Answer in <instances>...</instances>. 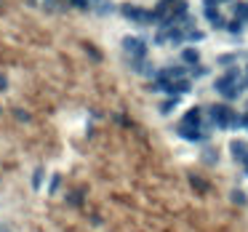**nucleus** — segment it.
<instances>
[{
  "mask_svg": "<svg viewBox=\"0 0 248 232\" xmlns=\"http://www.w3.org/2000/svg\"><path fill=\"white\" fill-rule=\"evenodd\" d=\"M123 51L131 54L134 59H144V40L139 38H123Z\"/></svg>",
  "mask_w": 248,
  "mask_h": 232,
  "instance_id": "f257e3e1",
  "label": "nucleus"
},
{
  "mask_svg": "<svg viewBox=\"0 0 248 232\" xmlns=\"http://www.w3.org/2000/svg\"><path fill=\"white\" fill-rule=\"evenodd\" d=\"M230 150H232V155H235L237 160H246V157H248V144H246V141H240V139L232 141Z\"/></svg>",
  "mask_w": 248,
  "mask_h": 232,
  "instance_id": "f03ea898",
  "label": "nucleus"
},
{
  "mask_svg": "<svg viewBox=\"0 0 248 232\" xmlns=\"http://www.w3.org/2000/svg\"><path fill=\"white\" fill-rule=\"evenodd\" d=\"M182 59L187 62V64H195V67H198V59H200V54H198L195 48H184V51H182Z\"/></svg>",
  "mask_w": 248,
  "mask_h": 232,
  "instance_id": "7ed1b4c3",
  "label": "nucleus"
},
{
  "mask_svg": "<svg viewBox=\"0 0 248 232\" xmlns=\"http://www.w3.org/2000/svg\"><path fill=\"white\" fill-rule=\"evenodd\" d=\"M235 19L237 22H246L248 19V3H237L235 6Z\"/></svg>",
  "mask_w": 248,
  "mask_h": 232,
  "instance_id": "20e7f679",
  "label": "nucleus"
},
{
  "mask_svg": "<svg viewBox=\"0 0 248 232\" xmlns=\"http://www.w3.org/2000/svg\"><path fill=\"white\" fill-rule=\"evenodd\" d=\"M176 102H179V99H176V96H173V99H168V102H166V104H160V112H171V109H173V107H176Z\"/></svg>",
  "mask_w": 248,
  "mask_h": 232,
  "instance_id": "39448f33",
  "label": "nucleus"
},
{
  "mask_svg": "<svg viewBox=\"0 0 248 232\" xmlns=\"http://www.w3.org/2000/svg\"><path fill=\"white\" fill-rule=\"evenodd\" d=\"M240 24H243V22H237V19H232V22L227 24V30H230V32H235V35H237V32H240Z\"/></svg>",
  "mask_w": 248,
  "mask_h": 232,
  "instance_id": "423d86ee",
  "label": "nucleus"
},
{
  "mask_svg": "<svg viewBox=\"0 0 248 232\" xmlns=\"http://www.w3.org/2000/svg\"><path fill=\"white\" fill-rule=\"evenodd\" d=\"M232 62H235V56H232V54H221L219 56V64H232Z\"/></svg>",
  "mask_w": 248,
  "mask_h": 232,
  "instance_id": "0eeeda50",
  "label": "nucleus"
},
{
  "mask_svg": "<svg viewBox=\"0 0 248 232\" xmlns=\"http://www.w3.org/2000/svg\"><path fill=\"white\" fill-rule=\"evenodd\" d=\"M30 3H35V0H30Z\"/></svg>",
  "mask_w": 248,
  "mask_h": 232,
  "instance_id": "6e6552de",
  "label": "nucleus"
}]
</instances>
